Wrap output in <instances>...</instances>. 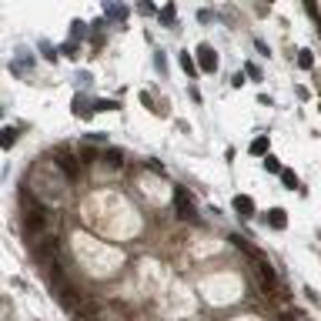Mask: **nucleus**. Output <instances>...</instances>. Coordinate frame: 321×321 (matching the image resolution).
Segmentation results:
<instances>
[{"label": "nucleus", "instance_id": "nucleus-1", "mask_svg": "<svg viewBox=\"0 0 321 321\" xmlns=\"http://www.w3.org/2000/svg\"><path fill=\"white\" fill-rule=\"evenodd\" d=\"M47 228V208L44 204H33V211L27 214V234H40Z\"/></svg>", "mask_w": 321, "mask_h": 321}, {"label": "nucleus", "instance_id": "nucleus-2", "mask_svg": "<svg viewBox=\"0 0 321 321\" xmlns=\"http://www.w3.org/2000/svg\"><path fill=\"white\" fill-rule=\"evenodd\" d=\"M198 70H204V74H214V70H218V54H214V47H208V44L198 47Z\"/></svg>", "mask_w": 321, "mask_h": 321}, {"label": "nucleus", "instance_id": "nucleus-3", "mask_svg": "<svg viewBox=\"0 0 321 321\" xmlns=\"http://www.w3.org/2000/svg\"><path fill=\"white\" fill-rule=\"evenodd\" d=\"M174 208H177V218H181V221H194V218H198V214H194V204L188 201L184 191H177V194H174Z\"/></svg>", "mask_w": 321, "mask_h": 321}, {"label": "nucleus", "instance_id": "nucleus-4", "mask_svg": "<svg viewBox=\"0 0 321 321\" xmlns=\"http://www.w3.org/2000/svg\"><path fill=\"white\" fill-rule=\"evenodd\" d=\"M234 211H238V218L248 221V218H255V201L248 198V194H238V198H234Z\"/></svg>", "mask_w": 321, "mask_h": 321}, {"label": "nucleus", "instance_id": "nucleus-5", "mask_svg": "<svg viewBox=\"0 0 321 321\" xmlns=\"http://www.w3.org/2000/svg\"><path fill=\"white\" fill-rule=\"evenodd\" d=\"M265 221L271 224L275 231H285V228H288V218H285V211H281V208H271V211L265 214Z\"/></svg>", "mask_w": 321, "mask_h": 321}, {"label": "nucleus", "instance_id": "nucleus-6", "mask_svg": "<svg viewBox=\"0 0 321 321\" xmlns=\"http://www.w3.org/2000/svg\"><path fill=\"white\" fill-rule=\"evenodd\" d=\"M57 164L64 167V174L70 177V181H77V167H74V161H70L67 154H57Z\"/></svg>", "mask_w": 321, "mask_h": 321}, {"label": "nucleus", "instance_id": "nucleus-7", "mask_svg": "<svg viewBox=\"0 0 321 321\" xmlns=\"http://www.w3.org/2000/svg\"><path fill=\"white\" fill-rule=\"evenodd\" d=\"M17 144V127H3L0 131V147H13Z\"/></svg>", "mask_w": 321, "mask_h": 321}, {"label": "nucleus", "instance_id": "nucleus-8", "mask_svg": "<svg viewBox=\"0 0 321 321\" xmlns=\"http://www.w3.org/2000/svg\"><path fill=\"white\" fill-rule=\"evenodd\" d=\"M23 67H27V70H30V67H33V57L27 54V50H20V57H17V60H13V74H20Z\"/></svg>", "mask_w": 321, "mask_h": 321}, {"label": "nucleus", "instance_id": "nucleus-9", "mask_svg": "<svg viewBox=\"0 0 321 321\" xmlns=\"http://www.w3.org/2000/svg\"><path fill=\"white\" fill-rule=\"evenodd\" d=\"M181 67H184V74H188V77H194V74H198V64H194V57H191L188 50L181 54Z\"/></svg>", "mask_w": 321, "mask_h": 321}, {"label": "nucleus", "instance_id": "nucleus-10", "mask_svg": "<svg viewBox=\"0 0 321 321\" xmlns=\"http://www.w3.org/2000/svg\"><path fill=\"white\" fill-rule=\"evenodd\" d=\"M77 37H80V40L87 37V23H84V20H74V23H70V40H77Z\"/></svg>", "mask_w": 321, "mask_h": 321}, {"label": "nucleus", "instance_id": "nucleus-11", "mask_svg": "<svg viewBox=\"0 0 321 321\" xmlns=\"http://www.w3.org/2000/svg\"><path fill=\"white\" fill-rule=\"evenodd\" d=\"M104 13H107L111 20H124V17H127V10H124V7H117V3H107V7H104Z\"/></svg>", "mask_w": 321, "mask_h": 321}, {"label": "nucleus", "instance_id": "nucleus-12", "mask_svg": "<svg viewBox=\"0 0 321 321\" xmlns=\"http://www.w3.org/2000/svg\"><path fill=\"white\" fill-rule=\"evenodd\" d=\"M251 154H258V157L268 154V137H255V141H251Z\"/></svg>", "mask_w": 321, "mask_h": 321}, {"label": "nucleus", "instance_id": "nucleus-13", "mask_svg": "<svg viewBox=\"0 0 321 321\" xmlns=\"http://www.w3.org/2000/svg\"><path fill=\"white\" fill-rule=\"evenodd\" d=\"M100 157H104L107 164H114V167H121V164H124V154H121V151H114V147H111V151H104Z\"/></svg>", "mask_w": 321, "mask_h": 321}, {"label": "nucleus", "instance_id": "nucleus-14", "mask_svg": "<svg viewBox=\"0 0 321 321\" xmlns=\"http://www.w3.org/2000/svg\"><path fill=\"white\" fill-rule=\"evenodd\" d=\"M281 184H285V188H298V174H295V171H285V167H281Z\"/></svg>", "mask_w": 321, "mask_h": 321}, {"label": "nucleus", "instance_id": "nucleus-15", "mask_svg": "<svg viewBox=\"0 0 321 321\" xmlns=\"http://www.w3.org/2000/svg\"><path fill=\"white\" fill-rule=\"evenodd\" d=\"M261 164H265V171H268V174H281V164H278V157L265 154V161H261Z\"/></svg>", "mask_w": 321, "mask_h": 321}, {"label": "nucleus", "instance_id": "nucleus-16", "mask_svg": "<svg viewBox=\"0 0 321 321\" xmlns=\"http://www.w3.org/2000/svg\"><path fill=\"white\" fill-rule=\"evenodd\" d=\"M161 20H164L167 27H174V3H167L164 10H161Z\"/></svg>", "mask_w": 321, "mask_h": 321}, {"label": "nucleus", "instance_id": "nucleus-17", "mask_svg": "<svg viewBox=\"0 0 321 321\" xmlns=\"http://www.w3.org/2000/svg\"><path fill=\"white\" fill-rule=\"evenodd\" d=\"M117 107H121L117 100H97V104H94V111H117Z\"/></svg>", "mask_w": 321, "mask_h": 321}, {"label": "nucleus", "instance_id": "nucleus-18", "mask_svg": "<svg viewBox=\"0 0 321 321\" xmlns=\"http://www.w3.org/2000/svg\"><path fill=\"white\" fill-rule=\"evenodd\" d=\"M298 64L305 67V70H308V67L315 64V57H311V50H301V54H298Z\"/></svg>", "mask_w": 321, "mask_h": 321}, {"label": "nucleus", "instance_id": "nucleus-19", "mask_svg": "<svg viewBox=\"0 0 321 321\" xmlns=\"http://www.w3.org/2000/svg\"><path fill=\"white\" fill-rule=\"evenodd\" d=\"M244 74L255 77V80H261V67H258V64H244Z\"/></svg>", "mask_w": 321, "mask_h": 321}, {"label": "nucleus", "instance_id": "nucleus-20", "mask_svg": "<svg viewBox=\"0 0 321 321\" xmlns=\"http://www.w3.org/2000/svg\"><path fill=\"white\" fill-rule=\"evenodd\" d=\"M40 54H44L47 60H54V57H57V50H54L50 44H47V40H40Z\"/></svg>", "mask_w": 321, "mask_h": 321}, {"label": "nucleus", "instance_id": "nucleus-21", "mask_svg": "<svg viewBox=\"0 0 321 321\" xmlns=\"http://www.w3.org/2000/svg\"><path fill=\"white\" fill-rule=\"evenodd\" d=\"M137 10H141V13H154V3H151V0H137Z\"/></svg>", "mask_w": 321, "mask_h": 321}, {"label": "nucleus", "instance_id": "nucleus-22", "mask_svg": "<svg viewBox=\"0 0 321 321\" xmlns=\"http://www.w3.org/2000/svg\"><path fill=\"white\" fill-rule=\"evenodd\" d=\"M64 54H67V57H77V40H67V44H64Z\"/></svg>", "mask_w": 321, "mask_h": 321}, {"label": "nucleus", "instance_id": "nucleus-23", "mask_svg": "<svg viewBox=\"0 0 321 321\" xmlns=\"http://www.w3.org/2000/svg\"><path fill=\"white\" fill-rule=\"evenodd\" d=\"M154 67H157V70H161V74H164V70H167V60H164V54H157V57H154Z\"/></svg>", "mask_w": 321, "mask_h": 321}, {"label": "nucleus", "instance_id": "nucleus-24", "mask_svg": "<svg viewBox=\"0 0 321 321\" xmlns=\"http://www.w3.org/2000/svg\"><path fill=\"white\" fill-rule=\"evenodd\" d=\"M87 321H97V318H87Z\"/></svg>", "mask_w": 321, "mask_h": 321}, {"label": "nucleus", "instance_id": "nucleus-25", "mask_svg": "<svg viewBox=\"0 0 321 321\" xmlns=\"http://www.w3.org/2000/svg\"><path fill=\"white\" fill-rule=\"evenodd\" d=\"M268 3H271V0H268Z\"/></svg>", "mask_w": 321, "mask_h": 321}]
</instances>
